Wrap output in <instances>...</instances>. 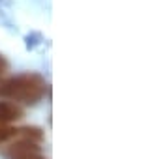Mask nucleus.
I'll return each mask as SVG.
<instances>
[{
	"mask_svg": "<svg viewBox=\"0 0 154 159\" xmlns=\"http://www.w3.org/2000/svg\"><path fill=\"white\" fill-rule=\"evenodd\" d=\"M30 153H40L38 142H34V140H30V139H23V140L15 142V144L8 146V148L4 150V155H6L8 159H21V157H25V155H30Z\"/></svg>",
	"mask_w": 154,
	"mask_h": 159,
	"instance_id": "obj_2",
	"label": "nucleus"
},
{
	"mask_svg": "<svg viewBox=\"0 0 154 159\" xmlns=\"http://www.w3.org/2000/svg\"><path fill=\"white\" fill-rule=\"evenodd\" d=\"M15 135H17V129L15 127H10L6 124H0V144L6 142V140H10V139H13Z\"/></svg>",
	"mask_w": 154,
	"mask_h": 159,
	"instance_id": "obj_5",
	"label": "nucleus"
},
{
	"mask_svg": "<svg viewBox=\"0 0 154 159\" xmlns=\"http://www.w3.org/2000/svg\"><path fill=\"white\" fill-rule=\"evenodd\" d=\"M8 67H10V64H8V60L2 56V54H0V77H2L6 71H8Z\"/></svg>",
	"mask_w": 154,
	"mask_h": 159,
	"instance_id": "obj_6",
	"label": "nucleus"
},
{
	"mask_svg": "<svg viewBox=\"0 0 154 159\" xmlns=\"http://www.w3.org/2000/svg\"><path fill=\"white\" fill-rule=\"evenodd\" d=\"M23 118V109L12 101H0V124H12Z\"/></svg>",
	"mask_w": 154,
	"mask_h": 159,
	"instance_id": "obj_3",
	"label": "nucleus"
},
{
	"mask_svg": "<svg viewBox=\"0 0 154 159\" xmlns=\"http://www.w3.org/2000/svg\"><path fill=\"white\" fill-rule=\"evenodd\" d=\"M0 96L25 105H34L45 96V81L38 73H21L0 83Z\"/></svg>",
	"mask_w": 154,
	"mask_h": 159,
	"instance_id": "obj_1",
	"label": "nucleus"
},
{
	"mask_svg": "<svg viewBox=\"0 0 154 159\" xmlns=\"http://www.w3.org/2000/svg\"><path fill=\"white\" fill-rule=\"evenodd\" d=\"M17 133L25 135V139H30L34 142H40L43 139V133H41L40 127H23V129H17Z\"/></svg>",
	"mask_w": 154,
	"mask_h": 159,
	"instance_id": "obj_4",
	"label": "nucleus"
}]
</instances>
